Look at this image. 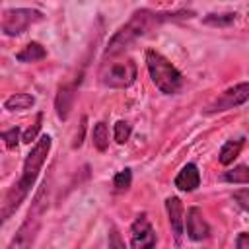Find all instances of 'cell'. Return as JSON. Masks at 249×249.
Listing matches in <instances>:
<instances>
[{
	"instance_id": "1",
	"label": "cell",
	"mask_w": 249,
	"mask_h": 249,
	"mask_svg": "<svg viewBox=\"0 0 249 249\" xmlns=\"http://www.w3.org/2000/svg\"><path fill=\"white\" fill-rule=\"evenodd\" d=\"M193 16H195V12L187 10V8H179V10H173V12H160V10L140 8V10L132 12L130 19L111 35V39H109V43L103 51V60L123 54L130 45H134L140 37L148 35L152 29L160 27L161 23L191 19Z\"/></svg>"
},
{
	"instance_id": "2",
	"label": "cell",
	"mask_w": 249,
	"mask_h": 249,
	"mask_svg": "<svg viewBox=\"0 0 249 249\" xmlns=\"http://www.w3.org/2000/svg\"><path fill=\"white\" fill-rule=\"evenodd\" d=\"M51 146H53V138L49 134H41L35 140V144L31 146V150L27 152V156L23 160L19 179L6 191L4 198H2V208H0L2 222H8L12 218V214L21 206V202L27 198V195L31 193V189H33V185L39 177V171H41L43 163L47 161Z\"/></svg>"
},
{
	"instance_id": "3",
	"label": "cell",
	"mask_w": 249,
	"mask_h": 249,
	"mask_svg": "<svg viewBox=\"0 0 249 249\" xmlns=\"http://www.w3.org/2000/svg\"><path fill=\"white\" fill-rule=\"evenodd\" d=\"M47 202H49V181L45 179L33 198V204H31L25 220L21 222V226L18 228V231L14 233V237L10 239L6 249H31L33 247L37 233L41 230V220L47 210Z\"/></svg>"
},
{
	"instance_id": "4",
	"label": "cell",
	"mask_w": 249,
	"mask_h": 249,
	"mask_svg": "<svg viewBox=\"0 0 249 249\" xmlns=\"http://www.w3.org/2000/svg\"><path fill=\"white\" fill-rule=\"evenodd\" d=\"M146 68H148V74H150L152 84L161 93L175 95L183 88V74L161 53H158L154 49H148L146 51Z\"/></svg>"
},
{
	"instance_id": "5",
	"label": "cell",
	"mask_w": 249,
	"mask_h": 249,
	"mask_svg": "<svg viewBox=\"0 0 249 249\" xmlns=\"http://www.w3.org/2000/svg\"><path fill=\"white\" fill-rule=\"evenodd\" d=\"M138 78V68L134 58L121 56V58H105L99 66L97 80L101 86L111 89H124L130 88Z\"/></svg>"
},
{
	"instance_id": "6",
	"label": "cell",
	"mask_w": 249,
	"mask_h": 249,
	"mask_svg": "<svg viewBox=\"0 0 249 249\" xmlns=\"http://www.w3.org/2000/svg\"><path fill=\"white\" fill-rule=\"evenodd\" d=\"M43 19V12L37 8H6L2 12L0 29L6 37H18L27 31L29 25L39 23Z\"/></svg>"
},
{
	"instance_id": "7",
	"label": "cell",
	"mask_w": 249,
	"mask_h": 249,
	"mask_svg": "<svg viewBox=\"0 0 249 249\" xmlns=\"http://www.w3.org/2000/svg\"><path fill=\"white\" fill-rule=\"evenodd\" d=\"M245 101H249V82H239V84L224 89L212 103H208L204 109V115L224 113V111H230V109L243 105Z\"/></svg>"
},
{
	"instance_id": "8",
	"label": "cell",
	"mask_w": 249,
	"mask_h": 249,
	"mask_svg": "<svg viewBox=\"0 0 249 249\" xmlns=\"http://www.w3.org/2000/svg\"><path fill=\"white\" fill-rule=\"evenodd\" d=\"M156 230L148 220V214H138L130 224V249H156Z\"/></svg>"
},
{
	"instance_id": "9",
	"label": "cell",
	"mask_w": 249,
	"mask_h": 249,
	"mask_svg": "<svg viewBox=\"0 0 249 249\" xmlns=\"http://www.w3.org/2000/svg\"><path fill=\"white\" fill-rule=\"evenodd\" d=\"M185 230L191 241H204L210 237V224L198 206H191L185 214Z\"/></svg>"
},
{
	"instance_id": "10",
	"label": "cell",
	"mask_w": 249,
	"mask_h": 249,
	"mask_svg": "<svg viewBox=\"0 0 249 249\" xmlns=\"http://www.w3.org/2000/svg\"><path fill=\"white\" fill-rule=\"evenodd\" d=\"M80 82H82V76H78L74 82H64L58 86L56 97H54V109H56V117L60 121H66L70 117V111H72V105L76 99V89H78Z\"/></svg>"
},
{
	"instance_id": "11",
	"label": "cell",
	"mask_w": 249,
	"mask_h": 249,
	"mask_svg": "<svg viewBox=\"0 0 249 249\" xmlns=\"http://www.w3.org/2000/svg\"><path fill=\"white\" fill-rule=\"evenodd\" d=\"M165 210L171 226V233L177 243H181V237L185 233V208L179 196H167L165 198Z\"/></svg>"
},
{
	"instance_id": "12",
	"label": "cell",
	"mask_w": 249,
	"mask_h": 249,
	"mask_svg": "<svg viewBox=\"0 0 249 249\" xmlns=\"http://www.w3.org/2000/svg\"><path fill=\"white\" fill-rule=\"evenodd\" d=\"M173 185L179 189V191H185V193H193L195 189L200 187V171L196 167V163L189 161L181 167V171L177 173Z\"/></svg>"
},
{
	"instance_id": "13",
	"label": "cell",
	"mask_w": 249,
	"mask_h": 249,
	"mask_svg": "<svg viewBox=\"0 0 249 249\" xmlns=\"http://www.w3.org/2000/svg\"><path fill=\"white\" fill-rule=\"evenodd\" d=\"M45 56H47V51H45V47H43L41 43H37V41L27 43L21 51L16 53V60H18V62H23V64L39 62V60H43Z\"/></svg>"
},
{
	"instance_id": "14",
	"label": "cell",
	"mask_w": 249,
	"mask_h": 249,
	"mask_svg": "<svg viewBox=\"0 0 249 249\" xmlns=\"http://www.w3.org/2000/svg\"><path fill=\"white\" fill-rule=\"evenodd\" d=\"M241 148H243V138H231V140H226L224 142V146L220 148V152H218V161L222 163V165H230V163H233V160L241 154Z\"/></svg>"
},
{
	"instance_id": "15",
	"label": "cell",
	"mask_w": 249,
	"mask_h": 249,
	"mask_svg": "<svg viewBox=\"0 0 249 249\" xmlns=\"http://www.w3.org/2000/svg\"><path fill=\"white\" fill-rule=\"evenodd\" d=\"M35 105V97L31 93H14L4 101L6 111H25Z\"/></svg>"
},
{
	"instance_id": "16",
	"label": "cell",
	"mask_w": 249,
	"mask_h": 249,
	"mask_svg": "<svg viewBox=\"0 0 249 249\" xmlns=\"http://www.w3.org/2000/svg\"><path fill=\"white\" fill-rule=\"evenodd\" d=\"M91 142H93V148L97 152H105L109 148V128L103 121L95 123L93 128H91Z\"/></svg>"
},
{
	"instance_id": "17",
	"label": "cell",
	"mask_w": 249,
	"mask_h": 249,
	"mask_svg": "<svg viewBox=\"0 0 249 249\" xmlns=\"http://www.w3.org/2000/svg\"><path fill=\"white\" fill-rule=\"evenodd\" d=\"M222 179L226 183H233V185H249V165H235L231 169H228Z\"/></svg>"
},
{
	"instance_id": "18",
	"label": "cell",
	"mask_w": 249,
	"mask_h": 249,
	"mask_svg": "<svg viewBox=\"0 0 249 249\" xmlns=\"http://www.w3.org/2000/svg\"><path fill=\"white\" fill-rule=\"evenodd\" d=\"M237 14L235 12H228V14H206L202 18L204 25H212V27H228L235 21Z\"/></svg>"
},
{
	"instance_id": "19",
	"label": "cell",
	"mask_w": 249,
	"mask_h": 249,
	"mask_svg": "<svg viewBox=\"0 0 249 249\" xmlns=\"http://www.w3.org/2000/svg\"><path fill=\"white\" fill-rule=\"evenodd\" d=\"M130 185H132V171L128 167H124V169H121V171L115 173V177H113V189H115V193H124V191L130 189Z\"/></svg>"
},
{
	"instance_id": "20",
	"label": "cell",
	"mask_w": 249,
	"mask_h": 249,
	"mask_svg": "<svg viewBox=\"0 0 249 249\" xmlns=\"http://www.w3.org/2000/svg\"><path fill=\"white\" fill-rule=\"evenodd\" d=\"M132 134V124L126 121H117L113 126V138L117 144H126Z\"/></svg>"
},
{
	"instance_id": "21",
	"label": "cell",
	"mask_w": 249,
	"mask_h": 249,
	"mask_svg": "<svg viewBox=\"0 0 249 249\" xmlns=\"http://www.w3.org/2000/svg\"><path fill=\"white\" fill-rule=\"evenodd\" d=\"M21 136L23 134H21L19 126H12V128H8V130L2 132V140H4V144H6L8 150H16L18 144H19V140H21Z\"/></svg>"
},
{
	"instance_id": "22",
	"label": "cell",
	"mask_w": 249,
	"mask_h": 249,
	"mask_svg": "<svg viewBox=\"0 0 249 249\" xmlns=\"http://www.w3.org/2000/svg\"><path fill=\"white\" fill-rule=\"evenodd\" d=\"M41 123H43V113L39 111L37 113V117H35V123L23 132V136H21V142H25V144H31L35 138H37V134H39V130H41Z\"/></svg>"
},
{
	"instance_id": "23",
	"label": "cell",
	"mask_w": 249,
	"mask_h": 249,
	"mask_svg": "<svg viewBox=\"0 0 249 249\" xmlns=\"http://www.w3.org/2000/svg\"><path fill=\"white\" fill-rule=\"evenodd\" d=\"M231 198L235 200V204H237L241 210L249 212V187H247V189H239V191H235V193L231 195Z\"/></svg>"
},
{
	"instance_id": "24",
	"label": "cell",
	"mask_w": 249,
	"mask_h": 249,
	"mask_svg": "<svg viewBox=\"0 0 249 249\" xmlns=\"http://www.w3.org/2000/svg\"><path fill=\"white\" fill-rule=\"evenodd\" d=\"M109 249H126L121 233L117 231V228H111L109 230Z\"/></svg>"
},
{
	"instance_id": "25",
	"label": "cell",
	"mask_w": 249,
	"mask_h": 249,
	"mask_svg": "<svg viewBox=\"0 0 249 249\" xmlns=\"http://www.w3.org/2000/svg\"><path fill=\"white\" fill-rule=\"evenodd\" d=\"M235 249H249V233L239 231L235 237Z\"/></svg>"
},
{
	"instance_id": "26",
	"label": "cell",
	"mask_w": 249,
	"mask_h": 249,
	"mask_svg": "<svg viewBox=\"0 0 249 249\" xmlns=\"http://www.w3.org/2000/svg\"><path fill=\"white\" fill-rule=\"evenodd\" d=\"M84 130H86V117H82V124H80V132H78V136H76V140H74V148L82 146V140H84Z\"/></svg>"
}]
</instances>
